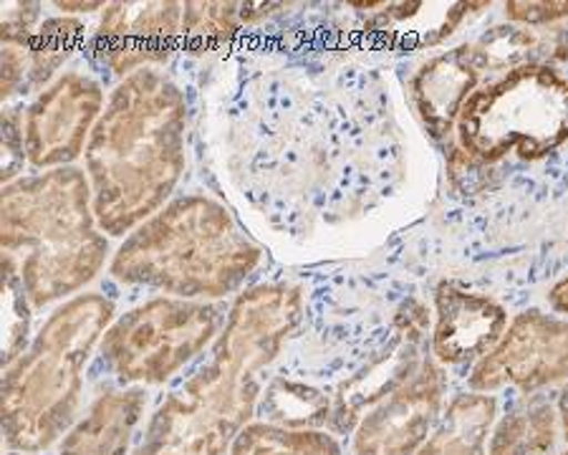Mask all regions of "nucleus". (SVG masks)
Masks as SVG:
<instances>
[{"label": "nucleus", "instance_id": "f257e3e1", "mask_svg": "<svg viewBox=\"0 0 568 455\" xmlns=\"http://www.w3.org/2000/svg\"><path fill=\"white\" fill-rule=\"evenodd\" d=\"M304 316V289L263 284L235 299L213 354L162 400L132 455H225L261 400L258 372Z\"/></svg>", "mask_w": 568, "mask_h": 455}, {"label": "nucleus", "instance_id": "f03ea898", "mask_svg": "<svg viewBox=\"0 0 568 455\" xmlns=\"http://www.w3.org/2000/svg\"><path fill=\"white\" fill-rule=\"evenodd\" d=\"M185 94L160 71H136L109 94L84 152L104 233L119 239L162 211L185 170Z\"/></svg>", "mask_w": 568, "mask_h": 455}, {"label": "nucleus", "instance_id": "7ed1b4c3", "mask_svg": "<svg viewBox=\"0 0 568 455\" xmlns=\"http://www.w3.org/2000/svg\"><path fill=\"white\" fill-rule=\"evenodd\" d=\"M94 215V198L77 168L45 170L3 185L0 245L16 259L33 309L61 302L97 279L106 239Z\"/></svg>", "mask_w": 568, "mask_h": 455}, {"label": "nucleus", "instance_id": "20e7f679", "mask_svg": "<svg viewBox=\"0 0 568 455\" xmlns=\"http://www.w3.org/2000/svg\"><path fill=\"white\" fill-rule=\"evenodd\" d=\"M261 259V249L225 205L205 195H185L126 235L112 259V276L192 302L233 294Z\"/></svg>", "mask_w": 568, "mask_h": 455}, {"label": "nucleus", "instance_id": "39448f33", "mask_svg": "<svg viewBox=\"0 0 568 455\" xmlns=\"http://www.w3.org/2000/svg\"><path fill=\"white\" fill-rule=\"evenodd\" d=\"M112 322L114 304L102 294L73 296L6 367L0 415L8 451L39 453L61 438L79 413L87 362Z\"/></svg>", "mask_w": 568, "mask_h": 455}, {"label": "nucleus", "instance_id": "423d86ee", "mask_svg": "<svg viewBox=\"0 0 568 455\" xmlns=\"http://www.w3.org/2000/svg\"><path fill=\"white\" fill-rule=\"evenodd\" d=\"M568 140V77L526 63L467 99L457 120V148L483 165L508 158L544 160Z\"/></svg>", "mask_w": 568, "mask_h": 455}, {"label": "nucleus", "instance_id": "0eeeda50", "mask_svg": "<svg viewBox=\"0 0 568 455\" xmlns=\"http://www.w3.org/2000/svg\"><path fill=\"white\" fill-rule=\"evenodd\" d=\"M215 306L190 299H152L109 326L104 360L126 385H164L217 336Z\"/></svg>", "mask_w": 568, "mask_h": 455}, {"label": "nucleus", "instance_id": "6e6552de", "mask_svg": "<svg viewBox=\"0 0 568 455\" xmlns=\"http://www.w3.org/2000/svg\"><path fill=\"white\" fill-rule=\"evenodd\" d=\"M561 380H568V322L530 309L513 318L503 340L475 364L470 390L516 387L534 395Z\"/></svg>", "mask_w": 568, "mask_h": 455}, {"label": "nucleus", "instance_id": "1a4fd4ad", "mask_svg": "<svg viewBox=\"0 0 568 455\" xmlns=\"http://www.w3.org/2000/svg\"><path fill=\"white\" fill-rule=\"evenodd\" d=\"M104 91L97 79L69 71L53 79L26 109V158L36 170L71 168L87 152L91 130L104 112Z\"/></svg>", "mask_w": 568, "mask_h": 455}, {"label": "nucleus", "instance_id": "9d476101", "mask_svg": "<svg viewBox=\"0 0 568 455\" xmlns=\"http://www.w3.org/2000/svg\"><path fill=\"white\" fill-rule=\"evenodd\" d=\"M445 372L423 360L405 385L366 413L354 431V455H415L439 423Z\"/></svg>", "mask_w": 568, "mask_h": 455}, {"label": "nucleus", "instance_id": "9b49d317", "mask_svg": "<svg viewBox=\"0 0 568 455\" xmlns=\"http://www.w3.org/2000/svg\"><path fill=\"white\" fill-rule=\"evenodd\" d=\"M185 6L146 0V3H109L97 31L102 61L119 77H132L172 57L182 36Z\"/></svg>", "mask_w": 568, "mask_h": 455}, {"label": "nucleus", "instance_id": "f8f14e48", "mask_svg": "<svg viewBox=\"0 0 568 455\" xmlns=\"http://www.w3.org/2000/svg\"><path fill=\"white\" fill-rule=\"evenodd\" d=\"M435 309L433 354L443 364L480 362L508 330L506 306L455 281H443L437 286Z\"/></svg>", "mask_w": 568, "mask_h": 455}, {"label": "nucleus", "instance_id": "ddd939ff", "mask_svg": "<svg viewBox=\"0 0 568 455\" xmlns=\"http://www.w3.org/2000/svg\"><path fill=\"white\" fill-rule=\"evenodd\" d=\"M485 71L488 67L475 43L455 46L453 51L429 59L417 71V77L412 79V99L429 136L435 140L450 136Z\"/></svg>", "mask_w": 568, "mask_h": 455}, {"label": "nucleus", "instance_id": "4468645a", "mask_svg": "<svg viewBox=\"0 0 568 455\" xmlns=\"http://www.w3.org/2000/svg\"><path fill=\"white\" fill-rule=\"evenodd\" d=\"M419 350H423V342L397 332L394 342L377 360H372L356 375L338 385L332 425L328 427L338 435L356 431V425L364 417V410L369 413L372 407H377L384 397L399 390L419 370V364H423Z\"/></svg>", "mask_w": 568, "mask_h": 455}, {"label": "nucleus", "instance_id": "2eb2a0df", "mask_svg": "<svg viewBox=\"0 0 568 455\" xmlns=\"http://www.w3.org/2000/svg\"><path fill=\"white\" fill-rule=\"evenodd\" d=\"M144 407V387L102 395L77 425L69 427L59 445V455H130Z\"/></svg>", "mask_w": 568, "mask_h": 455}, {"label": "nucleus", "instance_id": "dca6fc26", "mask_svg": "<svg viewBox=\"0 0 568 455\" xmlns=\"http://www.w3.org/2000/svg\"><path fill=\"white\" fill-rule=\"evenodd\" d=\"M488 3H387L372 18L369 31L389 49H425L453 36L467 16Z\"/></svg>", "mask_w": 568, "mask_h": 455}, {"label": "nucleus", "instance_id": "f3484780", "mask_svg": "<svg viewBox=\"0 0 568 455\" xmlns=\"http://www.w3.org/2000/svg\"><path fill=\"white\" fill-rule=\"evenodd\" d=\"M496 397L470 393L450 400L435 433L415 455H488V435L496 425Z\"/></svg>", "mask_w": 568, "mask_h": 455}, {"label": "nucleus", "instance_id": "a211bd4d", "mask_svg": "<svg viewBox=\"0 0 568 455\" xmlns=\"http://www.w3.org/2000/svg\"><path fill=\"white\" fill-rule=\"evenodd\" d=\"M558 415L546 397L518 403L493 425L488 455H548L556 445Z\"/></svg>", "mask_w": 568, "mask_h": 455}, {"label": "nucleus", "instance_id": "6ab92c4d", "mask_svg": "<svg viewBox=\"0 0 568 455\" xmlns=\"http://www.w3.org/2000/svg\"><path fill=\"white\" fill-rule=\"evenodd\" d=\"M334 400L306 382L276 377L261 395V415L265 423L293 427V431H318L332 425Z\"/></svg>", "mask_w": 568, "mask_h": 455}, {"label": "nucleus", "instance_id": "aec40b11", "mask_svg": "<svg viewBox=\"0 0 568 455\" xmlns=\"http://www.w3.org/2000/svg\"><path fill=\"white\" fill-rule=\"evenodd\" d=\"M227 455H344L334 435L271 423L245 425Z\"/></svg>", "mask_w": 568, "mask_h": 455}, {"label": "nucleus", "instance_id": "412c9836", "mask_svg": "<svg viewBox=\"0 0 568 455\" xmlns=\"http://www.w3.org/2000/svg\"><path fill=\"white\" fill-rule=\"evenodd\" d=\"M84 39V26L77 18H49L26 46L29 51V84L41 87L57 74Z\"/></svg>", "mask_w": 568, "mask_h": 455}, {"label": "nucleus", "instance_id": "4be33fe9", "mask_svg": "<svg viewBox=\"0 0 568 455\" xmlns=\"http://www.w3.org/2000/svg\"><path fill=\"white\" fill-rule=\"evenodd\" d=\"M235 3H187L182 11L180 41L190 53H213L231 43L237 31Z\"/></svg>", "mask_w": 568, "mask_h": 455}, {"label": "nucleus", "instance_id": "5701e85b", "mask_svg": "<svg viewBox=\"0 0 568 455\" xmlns=\"http://www.w3.org/2000/svg\"><path fill=\"white\" fill-rule=\"evenodd\" d=\"M29 294H26L18 261L11 253H3V364H11L26 352L29 342Z\"/></svg>", "mask_w": 568, "mask_h": 455}, {"label": "nucleus", "instance_id": "b1692460", "mask_svg": "<svg viewBox=\"0 0 568 455\" xmlns=\"http://www.w3.org/2000/svg\"><path fill=\"white\" fill-rule=\"evenodd\" d=\"M478 46L480 57L485 59V67L488 69H518L526 67V63H534L530 57H534L536 49V39L528 31L520 29H506V26H498V29H490L483 39L475 41ZM506 74V71H503Z\"/></svg>", "mask_w": 568, "mask_h": 455}, {"label": "nucleus", "instance_id": "393cba45", "mask_svg": "<svg viewBox=\"0 0 568 455\" xmlns=\"http://www.w3.org/2000/svg\"><path fill=\"white\" fill-rule=\"evenodd\" d=\"M26 158V136H23V122L21 109H6L3 112V185H11L18 180L23 170Z\"/></svg>", "mask_w": 568, "mask_h": 455}, {"label": "nucleus", "instance_id": "a878e982", "mask_svg": "<svg viewBox=\"0 0 568 455\" xmlns=\"http://www.w3.org/2000/svg\"><path fill=\"white\" fill-rule=\"evenodd\" d=\"M39 3H6L3 6V46L26 49L33 39V23L39 21Z\"/></svg>", "mask_w": 568, "mask_h": 455}, {"label": "nucleus", "instance_id": "bb28decb", "mask_svg": "<svg viewBox=\"0 0 568 455\" xmlns=\"http://www.w3.org/2000/svg\"><path fill=\"white\" fill-rule=\"evenodd\" d=\"M506 16L516 23L548 26L568 16V0H561V3H548V0H530V3H520V0H513V3H506Z\"/></svg>", "mask_w": 568, "mask_h": 455}, {"label": "nucleus", "instance_id": "cd10ccee", "mask_svg": "<svg viewBox=\"0 0 568 455\" xmlns=\"http://www.w3.org/2000/svg\"><path fill=\"white\" fill-rule=\"evenodd\" d=\"M0 67H3V74H0V94L8 99L23 84L26 69H29V51L18 49V46H3Z\"/></svg>", "mask_w": 568, "mask_h": 455}, {"label": "nucleus", "instance_id": "c85d7f7f", "mask_svg": "<svg viewBox=\"0 0 568 455\" xmlns=\"http://www.w3.org/2000/svg\"><path fill=\"white\" fill-rule=\"evenodd\" d=\"M429 326V314L427 306L419 302V299H407L394 314V330L412 336V340H425V332Z\"/></svg>", "mask_w": 568, "mask_h": 455}, {"label": "nucleus", "instance_id": "c756f323", "mask_svg": "<svg viewBox=\"0 0 568 455\" xmlns=\"http://www.w3.org/2000/svg\"><path fill=\"white\" fill-rule=\"evenodd\" d=\"M548 302H551L556 312L568 314V279L558 281V284L548 291Z\"/></svg>", "mask_w": 568, "mask_h": 455}, {"label": "nucleus", "instance_id": "7c9ffc66", "mask_svg": "<svg viewBox=\"0 0 568 455\" xmlns=\"http://www.w3.org/2000/svg\"><path fill=\"white\" fill-rule=\"evenodd\" d=\"M57 8L69 13H89V11H99V8H106L104 3H57Z\"/></svg>", "mask_w": 568, "mask_h": 455}, {"label": "nucleus", "instance_id": "2f4dec72", "mask_svg": "<svg viewBox=\"0 0 568 455\" xmlns=\"http://www.w3.org/2000/svg\"><path fill=\"white\" fill-rule=\"evenodd\" d=\"M554 57L568 61V29H564L561 33L556 36V43H554Z\"/></svg>", "mask_w": 568, "mask_h": 455}, {"label": "nucleus", "instance_id": "473e14b6", "mask_svg": "<svg viewBox=\"0 0 568 455\" xmlns=\"http://www.w3.org/2000/svg\"><path fill=\"white\" fill-rule=\"evenodd\" d=\"M558 417H561V427H564V438L568 441V385L564 387L561 400H558Z\"/></svg>", "mask_w": 568, "mask_h": 455}, {"label": "nucleus", "instance_id": "72a5a7b5", "mask_svg": "<svg viewBox=\"0 0 568 455\" xmlns=\"http://www.w3.org/2000/svg\"><path fill=\"white\" fill-rule=\"evenodd\" d=\"M564 455H568V451H566V453H564Z\"/></svg>", "mask_w": 568, "mask_h": 455}, {"label": "nucleus", "instance_id": "f704fd0d", "mask_svg": "<svg viewBox=\"0 0 568 455\" xmlns=\"http://www.w3.org/2000/svg\"><path fill=\"white\" fill-rule=\"evenodd\" d=\"M11 455H16V453H11Z\"/></svg>", "mask_w": 568, "mask_h": 455}]
</instances>
